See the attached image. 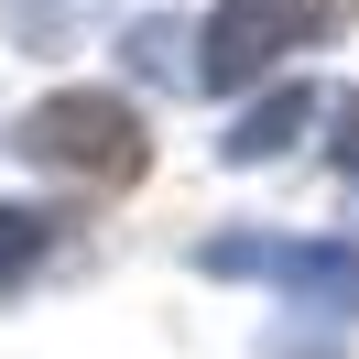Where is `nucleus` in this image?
I'll list each match as a JSON object with an SVG mask.
<instances>
[{"label":"nucleus","mask_w":359,"mask_h":359,"mask_svg":"<svg viewBox=\"0 0 359 359\" xmlns=\"http://www.w3.org/2000/svg\"><path fill=\"white\" fill-rule=\"evenodd\" d=\"M22 153L44 163V175H66V185H131L153 142H142V109H131V98L66 88V98H44V109L22 120Z\"/></svg>","instance_id":"f257e3e1"},{"label":"nucleus","mask_w":359,"mask_h":359,"mask_svg":"<svg viewBox=\"0 0 359 359\" xmlns=\"http://www.w3.org/2000/svg\"><path fill=\"white\" fill-rule=\"evenodd\" d=\"M207 272H250V283H283L327 316H359V250L348 240H327V250H305V240H207Z\"/></svg>","instance_id":"f03ea898"},{"label":"nucleus","mask_w":359,"mask_h":359,"mask_svg":"<svg viewBox=\"0 0 359 359\" xmlns=\"http://www.w3.org/2000/svg\"><path fill=\"white\" fill-rule=\"evenodd\" d=\"M196 44H207V55H196V88H250L272 55H294V22L272 11V0H229Z\"/></svg>","instance_id":"7ed1b4c3"},{"label":"nucleus","mask_w":359,"mask_h":359,"mask_svg":"<svg viewBox=\"0 0 359 359\" xmlns=\"http://www.w3.org/2000/svg\"><path fill=\"white\" fill-rule=\"evenodd\" d=\"M305 120H316V88H283V98H262V109L229 131V153H240V163H272L294 131H305Z\"/></svg>","instance_id":"20e7f679"},{"label":"nucleus","mask_w":359,"mask_h":359,"mask_svg":"<svg viewBox=\"0 0 359 359\" xmlns=\"http://www.w3.org/2000/svg\"><path fill=\"white\" fill-rule=\"evenodd\" d=\"M272 11L294 22V44H316V33H337V22H348L359 0H272Z\"/></svg>","instance_id":"39448f33"},{"label":"nucleus","mask_w":359,"mask_h":359,"mask_svg":"<svg viewBox=\"0 0 359 359\" xmlns=\"http://www.w3.org/2000/svg\"><path fill=\"white\" fill-rule=\"evenodd\" d=\"M33 250H44V218H22V207H0V283L22 272Z\"/></svg>","instance_id":"423d86ee"},{"label":"nucleus","mask_w":359,"mask_h":359,"mask_svg":"<svg viewBox=\"0 0 359 359\" xmlns=\"http://www.w3.org/2000/svg\"><path fill=\"white\" fill-rule=\"evenodd\" d=\"M337 175H359V98L337 109Z\"/></svg>","instance_id":"0eeeda50"},{"label":"nucleus","mask_w":359,"mask_h":359,"mask_svg":"<svg viewBox=\"0 0 359 359\" xmlns=\"http://www.w3.org/2000/svg\"><path fill=\"white\" fill-rule=\"evenodd\" d=\"M283 359H337V348H316V337H294V348H283Z\"/></svg>","instance_id":"6e6552de"}]
</instances>
